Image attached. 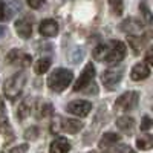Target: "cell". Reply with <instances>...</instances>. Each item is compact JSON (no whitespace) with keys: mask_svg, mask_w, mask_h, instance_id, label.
Returning <instances> with one entry per match:
<instances>
[{"mask_svg":"<svg viewBox=\"0 0 153 153\" xmlns=\"http://www.w3.org/2000/svg\"><path fill=\"white\" fill-rule=\"evenodd\" d=\"M6 19V5L3 2H0V22Z\"/></svg>","mask_w":153,"mask_h":153,"instance_id":"27","label":"cell"},{"mask_svg":"<svg viewBox=\"0 0 153 153\" xmlns=\"http://www.w3.org/2000/svg\"><path fill=\"white\" fill-rule=\"evenodd\" d=\"M28 2V5L31 6V8H34V9H38L42 5H43V0H26Z\"/></svg>","mask_w":153,"mask_h":153,"instance_id":"26","label":"cell"},{"mask_svg":"<svg viewBox=\"0 0 153 153\" xmlns=\"http://www.w3.org/2000/svg\"><path fill=\"white\" fill-rule=\"evenodd\" d=\"M31 113V106L25 101V103H22L20 104V107H19V112H17V118H20V120H25L28 117V115Z\"/></svg>","mask_w":153,"mask_h":153,"instance_id":"21","label":"cell"},{"mask_svg":"<svg viewBox=\"0 0 153 153\" xmlns=\"http://www.w3.org/2000/svg\"><path fill=\"white\" fill-rule=\"evenodd\" d=\"M149 75H150V68H149V65H146V63H138V65H135L130 71V76H132L133 81L146 80Z\"/></svg>","mask_w":153,"mask_h":153,"instance_id":"12","label":"cell"},{"mask_svg":"<svg viewBox=\"0 0 153 153\" xmlns=\"http://www.w3.org/2000/svg\"><path fill=\"white\" fill-rule=\"evenodd\" d=\"M51 68V60L49 58H40L37 63H35V74L42 75V74H46Z\"/></svg>","mask_w":153,"mask_h":153,"instance_id":"16","label":"cell"},{"mask_svg":"<svg viewBox=\"0 0 153 153\" xmlns=\"http://www.w3.org/2000/svg\"><path fill=\"white\" fill-rule=\"evenodd\" d=\"M120 141V135H117V133H112V132H109V133H106L103 138L100 139V147L101 149H104V147H110V146H115Z\"/></svg>","mask_w":153,"mask_h":153,"instance_id":"15","label":"cell"},{"mask_svg":"<svg viewBox=\"0 0 153 153\" xmlns=\"http://www.w3.org/2000/svg\"><path fill=\"white\" fill-rule=\"evenodd\" d=\"M87 153H95V152H87Z\"/></svg>","mask_w":153,"mask_h":153,"instance_id":"31","label":"cell"},{"mask_svg":"<svg viewBox=\"0 0 153 153\" xmlns=\"http://www.w3.org/2000/svg\"><path fill=\"white\" fill-rule=\"evenodd\" d=\"M123 31L130 35H139L143 32V23H139L136 19H127L123 22Z\"/></svg>","mask_w":153,"mask_h":153,"instance_id":"14","label":"cell"},{"mask_svg":"<svg viewBox=\"0 0 153 153\" xmlns=\"http://www.w3.org/2000/svg\"><path fill=\"white\" fill-rule=\"evenodd\" d=\"M109 3H110V8L113 11V14H117V16L123 14V9H124L123 0H109Z\"/></svg>","mask_w":153,"mask_h":153,"instance_id":"22","label":"cell"},{"mask_svg":"<svg viewBox=\"0 0 153 153\" xmlns=\"http://www.w3.org/2000/svg\"><path fill=\"white\" fill-rule=\"evenodd\" d=\"M136 146L141 149V150H149V149H152V146H153V138H152V135H143L141 138H138V139H136Z\"/></svg>","mask_w":153,"mask_h":153,"instance_id":"17","label":"cell"},{"mask_svg":"<svg viewBox=\"0 0 153 153\" xmlns=\"http://www.w3.org/2000/svg\"><path fill=\"white\" fill-rule=\"evenodd\" d=\"M25 83H26V76L23 74H16L12 75L11 78H8L5 81V86H3V92H5V97L8 100H16L22 95L23 89H25Z\"/></svg>","mask_w":153,"mask_h":153,"instance_id":"3","label":"cell"},{"mask_svg":"<svg viewBox=\"0 0 153 153\" xmlns=\"http://www.w3.org/2000/svg\"><path fill=\"white\" fill-rule=\"evenodd\" d=\"M126 55V46L123 42L112 40L109 43H101L94 49V58L97 61H103L113 66L124 58Z\"/></svg>","mask_w":153,"mask_h":153,"instance_id":"1","label":"cell"},{"mask_svg":"<svg viewBox=\"0 0 153 153\" xmlns=\"http://www.w3.org/2000/svg\"><path fill=\"white\" fill-rule=\"evenodd\" d=\"M121 78H123L121 71H106L103 74V84H104L106 89L113 91V89L117 87V84L121 81Z\"/></svg>","mask_w":153,"mask_h":153,"instance_id":"8","label":"cell"},{"mask_svg":"<svg viewBox=\"0 0 153 153\" xmlns=\"http://www.w3.org/2000/svg\"><path fill=\"white\" fill-rule=\"evenodd\" d=\"M71 150V143L66 138L58 136L49 146V153H68Z\"/></svg>","mask_w":153,"mask_h":153,"instance_id":"13","label":"cell"},{"mask_svg":"<svg viewBox=\"0 0 153 153\" xmlns=\"http://www.w3.org/2000/svg\"><path fill=\"white\" fill-rule=\"evenodd\" d=\"M136 104H138V92H126L117 100L115 107L123 112H127V110H132Z\"/></svg>","mask_w":153,"mask_h":153,"instance_id":"7","label":"cell"},{"mask_svg":"<svg viewBox=\"0 0 153 153\" xmlns=\"http://www.w3.org/2000/svg\"><path fill=\"white\" fill-rule=\"evenodd\" d=\"M152 127V120H150V117H144L143 118V123H141V130H149Z\"/></svg>","mask_w":153,"mask_h":153,"instance_id":"25","label":"cell"},{"mask_svg":"<svg viewBox=\"0 0 153 153\" xmlns=\"http://www.w3.org/2000/svg\"><path fill=\"white\" fill-rule=\"evenodd\" d=\"M6 60H8L9 65L17 66V68H28L31 65V61H32L31 55L23 52V51H20V49H12L6 55Z\"/></svg>","mask_w":153,"mask_h":153,"instance_id":"4","label":"cell"},{"mask_svg":"<svg viewBox=\"0 0 153 153\" xmlns=\"http://www.w3.org/2000/svg\"><path fill=\"white\" fill-rule=\"evenodd\" d=\"M72 80H74L72 71L60 68V69H55L52 74L49 75L48 86H49L51 91H54V92H63L72 83Z\"/></svg>","mask_w":153,"mask_h":153,"instance_id":"2","label":"cell"},{"mask_svg":"<svg viewBox=\"0 0 153 153\" xmlns=\"http://www.w3.org/2000/svg\"><path fill=\"white\" fill-rule=\"evenodd\" d=\"M117 126L120 127V129H123V130H130V129H133L135 121L130 117H121V118H118Z\"/></svg>","mask_w":153,"mask_h":153,"instance_id":"19","label":"cell"},{"mask_svg":"<svg viewBox=\"0 0 153 153\" xmlns=\"http://www.w3.org/2000/svg\"><path fill=\"white\" fill-rule=\"evenodd\" d=\"M139 9H141L143 16L146 17V22L150 23V22H152V16H150V9H149V6H147V2H143L141 5H139Z\"/></svg>","mask_w":153,"mask_h":153,"instance_id":"23","label":"cell"},{"mask_svg":"<svg viewBox=\"0 0 153 153\" xmlns=\"http://www.w3.org/2000/svg\"><path fill=\"white\" fill-rule=\"evenodd\" d=\"M0 132L8 138H12V127L5 115H0Z\"/></svg>","mask_w":153,"mask_h":153,"instance_id":"18","label":"cell"},{"mask_svg":"<svg viewBox=\"0 0 153 153\" xmlns=\"http://www.w3.org/2000/svg\"><path fill=\"white\" fill-rule=\"evenodd\" d=\"M94 78H95V68H94L92 63H87V65L84 66V69H83V72L80 74V78L76 80V83L74 86V91L75 92L83 91L86 86H89L92 83Z\"/></svg>","mask_w":153,"mask_h":153,"instance_id":"6","label":"cell"},{"mask_svg":"<svg viewBox=\"0 0 153 153\" xmlns=\"http://www.w3.org/2000/svg\"><path fill=\"white\" fill-rule=\"evenodd\" d=\"M26 152H28V146L26 144H22L19 147H12L11 150H8L5 153H26Z\"/></svg>","mask_w":153,"mask_h":153,"instance_id":"24","label":"cell"},{"mask_svg":"<svg viewBox=\"0 0 153 153\" xmlns=\"http://www.w3.org/2000/svg\"><path fill=\"white\" fill-rule=\"evenodd\" d=\"M16 31L19 34V37L22 38H29L32 34V22L28 17H23L20 20L16 22Z\"/></svg>","mask_w":153,"mask_h":153,"instance_id":"11","label":"cell"},{"mask_svg":"<svg viewBox=\"0 0 153 153\" xmlns=\"http://www.w3.org/2000/svg\"><path fill=\"white\" fill-rule=\"evenodd\" d=\"M146 65L152 66L153 61H152V49H147V55H146Z\"/></svg>","mask_w":153,"mask_h":153,"instance_id":"29","label":"cell"},{"mask_svg":"<svg viewBox=\"0 0 153 153\" xmlns=\"http://www.w3.org/2000/svg\"><path fill=\"white\" fill-rule=\"evenodd\" d=\"M61 123L60 127L57 130H61V132H68V133H78L81 129H83V123L76 121V120H66V118H60Z\"/></svg>","mask_w":153,"mask_h":153,"instance_id":"10","label":"cell"},{"mask_svg":"<svg viewBox=\"0 0 153 153\" xmlns=\"http://www.w3.org/2000/svg\"><path fill=\"white\" fill-rule=\"evenodd\" d=\"M66 110L72 115L78 118H84L87 117L89 113L92 110V103H89V101H84V100H76V101H72V103L68 104Z\"/></svg>","mask_w":153,"mask_h":153,"instance_id":"5","label":"cell"},{"mask_svg":"<svg viewBox=\"0 0 153 153\" xmlns=\"http://www.w3.org/2000/svg\"><path fill=\"white\" fill-rule=\"evenodd\" d=\"M38 32H40L43 37H55L58 34V23L52 19H46L40 23V28H38Z\"/></svg>","mask_w":153,"mask_h":153,"instance_id":"9","label":"cell"},{"mask_svg":"<svg viewBox=\"0 0 153 153\" xmlns=\"http://www.w3.org/2000/svg\"><path fill=\"white\" fill-rule=\"evenodd\" d=\"M118 153H135L129 146H120L118 147Z\"/></svg>","mask_w":153,"mask_h":153,"instance_id":"28","label":"cell"},{"mask_svg":"<svg viewBox=\"0 0 153 153\" xmlns=\"http://www.w3.org/2000/svg\"><path fill=\"white\" fill-rule=\"evenodd\" d=\"M5 109V104H3V100L0 98V110H3Z\"/></svg>","mask_w":153,"mask_h":153,"instance_id":"30","label":"cell"},{"mask_svg":"<svg viewBox=\"0 0 153 153\" xmlns=\"http://www.w3.org/2000/svg\"><path fill=\"white\" fill-rule=\"evenodd\" d=\"M37 115H38V118H45V117H48V115H51L52 113V107H51V104H46V103H40L38 104V107H37Z\"/></svg>","mask_w":153,"mask_h":153,"instance_id":"20","label":"cell"}]
</instances>
